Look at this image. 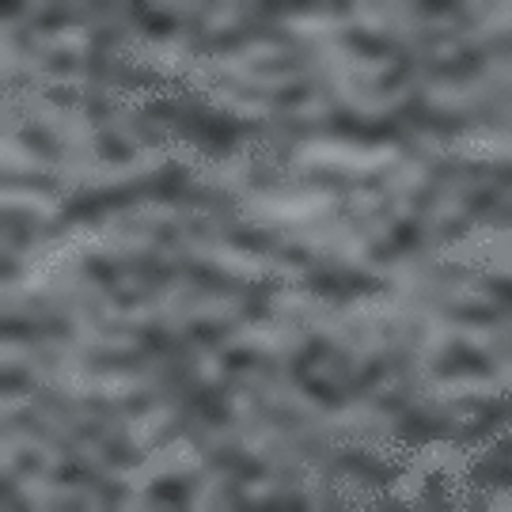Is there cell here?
Wrapping results in <instances>:
<instances>
[{
  "label": "cell",
  "mask_w": 512,
  "mask_h": 512,
  "mask_svg": "<svg viewBox=\"0 0 512 512\" xmlns=\"http://www.w3.org/2000/svg\"><path fill=\"white\" fill-rule=\"evenodd\" d=\"M236 8H220L217 16L209 19V27H213V31H220V27H232V23H236Z\"/></svg>",
  "instance_id": "obj_33"
},
{
  "label": "cell",
  "mask_w": 512,
  "mask_h": 512,
  "mask_svg": "<svg viewBox=\"0 0 512 512\" xmlns=\"http://www.w3.org/2000/svg\"><path fill=\"white\" fill-rule=\"evenodd\" d=\"M190 255L202 258V262H213L220 270L239 277H300V270L285 266V262H274L266 255H251V251H239V247H228V243H190Z\"/></svg>",
  "instance_id": "obj_7"
},
{
  "label": "cell",
  "mask_w": 512,
  "mask_h": 512,
  "mask_svg": "<svg viewBox=\"0 0 512 512\" xmlns=\"http://www.w3.org/2000/svg\"><path fill=\"white\" fill-rule=\"evenodd\" d=\"M399 148H361V145H342V141H308L296 148V164L300 167H338V171H380V167L395 164Z\"/></svg>",
  "instance_id": "obj_1"
},
{
  "label": "cell",
  "mask_w": 512,
  "mask_h": 512,
  "mask_svg": "<svg viewBox=\"0 0 512 512\" xmlns=\"http://www.w3.org/2000/svg\"><path fill=\"white\" fill-rule=\"evenodd\" d=\"M497 84H505V65H494L490 73L475 76V80H467V84H437V88H429V103L437 110L475 107L486 95H494Z\"/></svg>",
  "instance_id": "obj_11"
},
{
  "label": "cell",
  "mask_w": 512,
  "mask_h": 512,
  "mask_svg": "<svg viewBox=\"0 0 512 512\" xmlns=\"http://www.w3.org/2000/svg\"><path fill=\"white\" fill-rule=\"evenodd\" d=\"M448 152H456L463 160H505L509 156V137L505 133H490V129L459 133Z\"/></svg>",
  "instance_id": "obj_17"
},
{
  "label": "cell",
  "mask_w": 512,
  "mask_h": 512,
  "mask_svg": "<svg viewBox=\"0 0 512 512\" xmlns=\"http://www.w3.org/2000/svg\"><path fill=\"white\" fill-rule=\"evenodd\" d=\"M171 418H175V410H171V406H156V410H148L145 418H137L133 425H129V444H148V440L156 437Z\"/></svg>",
  "instance_id": "obj_21"
},
{
  "label": "cell",
  "mask_w": 512,
  "mask_h": 512,
  "mask_svg": "<svg viewBox=\"0 0 512 512\" xmlns=\"http://www.w3.org/2000/svg\"><path fill=\"white\" fill-rule=\"evenodd\" d=\"M334 205L330 190H304V194H251L243 198V213L258 220H289V224H304L327 213Z\"/></svg>",
  "instance_id": "obj_4"
},
{
  "label": "cell",
  "mask_w": 512,
  "mask_h": 512,
  "mask_svg": "<svg viewBox=\"0 0 512 512\" xmlns=\"http://www.w3.org/2000/svg\"><path fill=\"white\" fill-rule=\"evenodd\" d=\"M357 23L376 35H410L418 31V19L406 16V8H380V4H357Z\"/></svg>",
  "instance_id": "obj_16"
},
{
  "label": "cell",
  "mask_w": 512,
  "mask_h": 512,
  "mask_svg": "<svg viewBox=\"0 0 512 512\" xmlns=\"http://www.w3.org/2000/svg\"><path fill=\"white\" fill-rule=\"evenodd\" d=\"M4 167L8 171H50V164H42L35 152L19 145L16 137H4Z\"/></svg>",
  "instance_id": "obj_24"
},
{
  "label": "cell",
  "mask_w": 512,
  "mask_h": 512,
  "mask_svg": "<svg viewBox=\"0 0 512 512\" xmlns=\"http://www.w3.org/2000/svg\"><path fill=\"white\" fill-rule=\"evenodd\" d=\"M281 54V46H274V42H251L247 50H239V61H247V65H255V61H266V57H277Z\"/></svg>",
  "instance_id": "obj_28"
},
{
  "label": "cell",
  "mask_w": 512,
  "mask_h": 512,
  "mask_svg": "<svg viewBox=\"0 0 512 512\" xmlns=\"http://www.w3.org/2000/svg\"><path fill=\"white\" fill-rule=\"evenodd\" d=\"M437 315L406 304L403 296H365L342 311V323H433Z\"/></svg>",
  "instance_id": "obj_9"
},
{
  "label": "cell",
  "mask_w": 512,
  "mask_h": 512,
  "mask_svg": "<svg viewBox=\"0 0 512 512\" xmlns=\"http://www.w3.org/2000/svg\"><path fill=\"white\" fill-rule=\"evenodd\" d=\"M171 160L167 156V148L160 152H141L137 160H129V164H103V160H88V164H57L50 167V175H57L61 183L69 186H122V183H133V179H141V175H152L156 167Z\"/></svg>",
  "instance_id": "obj_2"
},
{
  "label": "cell",
  "mask_w": 512,
  "mask_h": 512,
  "mask_svg": "<svg viewBox=\"0 0 512 512\" xmlns=\"http://www.w3.org/2000/svg\"><path fill=\"white\" fill-rule=\"evenodd\" d=\"M190 467H198V452L190 448V440H175L171 448H160L156 456H148L133 475H114V478L137 486V490H145L148 482H156L160 475H179V471H190Z\"/></svg>",
  "instance_id": "obj_12"
},
{
  "label": "cell",
  "mask_w": 512,
  "mask_h": 512,
  "mask_svg": "<svg viewBox=\"0 0 512 512\" xmlns=\"http://www.w3.org/2000/svg\"><path fill=\"white\" fill-rule=\"evenodd\" d=\"M23 103H27V114H31L42 129H50L54 137H61V141H65L69 148H76V152L95 156V129L80 110L57 107V103L42 99V95H27Z\"/></svg>",
  "instance_id": "obj_5"
},
{
  "label": "cell",
  "mask_w": 512,
  "mask_h": 512,
  "mask_svg": "<svg viewBox=\"0 0 512 512\" xmlns=\"http://www.w3.org/2000/svg\"><path fill=\"white\" fill-rule=\"evenodd\" d=\"M220 482H224L220 475H213L209 482H205V490H202L198 497H194V509H205V505H209V497H213V494L220 490Z\"/></svg>",
  "instance_id": "obj_32"
},
{
  "label": "cell",
  "mask_w": 512,
  "mask_h": 512,
  "mask_svg": "<svg viewBox=\"0 0 512 512\" xmlns=\"http://www.w3.org/2000/svg\"><path fill=\"white\" fill-rule=\"evenodd\" d=\"M198 368H202V376L209 380V384H217L220 380V365H217V357H209V353H202L198 357Z\"/></svg>",
  "instance_id": "obj_31"
},
{
  "label": "cell",
  "mask_w": 512,
  "mask_h": 512,
  "mask_svg": "<svg viewBox=\"0 0 512 512\" xmlns=\"http://www.w3.org/2000/svg\"><path fill=\"white\" fill-rule=\"evenodd\" d=\"M285 27L296 31V35H334V31L349 27V19H342V16H289L285 19Z\"/></svg>",
  "instance_id": "obj_22"
},
{
  "label": "cell",
  "mask_w": 512,
  "mask_h": 512,
  "mask_svg": "<svg viewBox=\"0 0 512 512\" xmlns=\"http://www.w3.org/2000/svg\"><path fill=\"white\" fill-rule=\"evenodd\" d=\"M228 342L243 349H266V353H296L304 346V330L285 327V323H258V327L236 330Z\"/></svg>",
  "instance_id": "obj_15"
},
{
  "label": "cell",
  "mask_w": 512,
  "mask_h": 512,
  "mask_svg": "<svg viewBox=\"0 0 512 512\" xmlns=\"http://www.w3.org/2000/svg\"><path fill=\"white\" fill-rule=\"evenodd\" d=\"M448 262H467V266H482V270H501L509 274V232L505 228H478L467 239H459L456 247H444Z\"/></svg>",
  "instance_id": "obj_8"
},
{
  "label": "cell",
  "mask_w": 512,
  "mask_h": 512,
  "mask_svg": "<svg viewBox=\"0 0 512 512\" xmlns=\"http://www.w3.org/2000/svg\"><path fill=\"white\" fill-rule=\"evenodd\" d=\"M293 243L300 247H311V251H334V255H342L346 262L353 266H365V243L349 232L346 224H330V228H304V232H289Z\"/></svg>",
  "instance_id": "obj_14"
},
{
  "label": "cell",
  "mask_w": 512,
  "mask_h": 512,
  "mask_svg": "<svg viewBox=\"0 0 512 512\" xmlns=\"http://www.w3.org/2000/svg\"><path fill=\"white\" fill-rule=\"evenodd\" d=\"M4 205L8 209H31V213H38V217H54L57 209H61V202L57 198H46V194H38V190H4Z\"/></svg>",
  "instance_id": "obj_19"
},
{
  "label": "cell",
  "mask_w": 512,
  "mask_h": 512,
  "mask_svg": "<svg viewBox=\"0 0 512 512\" xmlns=\"http://www.w3.org/2000/svg\"><path fill=\"white\" fill-rule=\"evenodd\" d=\"M118 54L133 61V65H145V69H156L164 76H186L194 84H205L202 65L186 54L179 42H152V38H137V42H126Z\"/></svg>",
  "instance_id": "obj_6"
},
{
  "label": "cell",
  "mask_w": 512,
  "mask_h": 512,
  "mask_svg": "<svg viewBox=\"0 0 512 512\" xmlns=\"http://www.w3.org/2000/svg\"><path fill=\"white\" fill-rule=\"evenodd\" d=\"M505 391V380H486V376H452V380H437V384L425 387L429 399H463V395H501Z\"/></svg>",
  "instance_id": "obj_18"
},
{
  "label": "cell",
  "mask_w": 512,
  "mask_h": 512,
  "mask_svg": "<svg viewBox=\"0 0 512 512\" xmlns=\"http://www.w3.org/2000/svg\"><path fill=\"white\" fill-rule=\"evenodd\" d=\"M319 57H323V65H327V73H330V84L338 88V95L346 99L349 107L357 110V114H365V118H376V114H387V110L395 107V103H403V92H395V95H372V92H365L353 76L334 61L330 54H323L319 50Z\"/></svg>",
  "instance_id": "obj_13"
},
{
  "label": "cell",
  "mask_w": 512,
  "mask_h": 512,
  "mask_svg": "<svg viewBox=\"0 0 512 512\" xmlns=\"http://www.w3.org/2000/svg\"><path fill=\"white\" fill-rule=\"evenodd\" d=\"M323 425H376L380 414L376 410H368V406H346V410H334V414H319Z\"/></svg>",
  "instance_id": "obj_26"
},
{
  "label": "cell",
  "mask_w": 512,
  "mask_h": 512,
  "mask_svg": "<svg viewBox=\"0 0 512 512\" xmlns=\"http://www.w3.org/2000/svg\"><path fill=\"white\" fill-rule=\"evenodd\" d=\"M255 384H258V380H255ZM258 391H262V395H266L270 403H277V406H296L300 414H319V410H323V406H315V403L308 399V395H304V391H296V387L258 384Z\"/></svg>",
  "instance_id": "obj_23"
},
{
  "label": "cell",
  "mask_w": 512,
  "mask_h": 512,
  "mask_svg": "<svg viewBox=\"0 0 512 512\" xmlns=\"http://www.w3.org/2000/svg\"><path fill=\"white\" fill-rule=\"evenodd\" d=\"M213 103L239 114V118H266V114H270L266 103H258V99H239V95H232V92H213Z\"/></svg>",
  "instance_id": "obj_25"
},
{
  "label": "cell",
  "mask_w": 512,
  "mask_h": 512,
  "mask_svg": "<svg viewBox=\"0 0 512 512\" xmlns=\"http://www.w3.org/2000/svg\"><path fill=\"white\" fill-rule=\"evenodd\" d=\"M296 114H300V118H315V114H327V107H323V103H315V99H311V103H304V107L296 110Z\"/></svg>",
  "instance_id": "obj_34"
},
{
  "label": "cell",
  "mask_w": 512,
  "mask_h": 512,
  "mask_svg": "<svg viewBox=\"0 0 512 512\" xmlns=\"http://www.w3.org/2000/svg\"><path fill=\"white\" fill-rule=\"evenodd\" d=\"M239 304L236 300H198V304H190L186 311H179V315H171V327H183V323H190V319H220V315H232Z\"/></svg>",
  "instance_id": "obj_20"
},
{
  "label": "cell",
  "mask_w": 512,
  "mask_h": 512,
  "mask_svg": "<svg viewBox=\"0 0 512 512\" xmlns=\"http://www.w3.org/2000/svg\"><path fill=\"white\" fill-rule=\"evenodd\" d=\"M38 376H42V384L76 395V399H122V395L141 391V376H129V372H88L80 365H61L54 372H38Z\"/></svg>",
  "instance_id": "obj_3"
},
{
  "label": "cell",
  "mask_w": 512,
  "mask_h": 512,
  "mask_svg": "<svg viewBox=\"0 0 512 512\" xmlns=\"http://www.w3.org/2000/svg\"><path fill=\"white\" fill-rule=\"evenodd\" d=\"M137 217H160V220H179L183 213L179 209H171V205H145V209H137Z\"/></svg>",
  "instance_id": "obj_30"
},
{
  "label": "cell",
  "mask_w": 512,
  "mask_h": 512,
  "mask_svg": "<svg viewBox=\"0 0 512 512\" xmlns=\"http://www.w3.org/2000/svg\"><path fill=\"white\" fill-rule=\"evenodd\" d=\"M38 46H54V50H76V54H88V35L76 31V27H65V31H54V35H42Z\"/></svg>",
  "instance_id": "obj_27"
},
{
  "label": "cell",
  "mask_w": 512,
  "mask_h": 512,
  "mask_svg": "<svg viewBox=\"0 0 512 512\" xmlns=\"http://www.w3.org/2000/svg\"><path fill=\"white\" fill-rule=\"evenodd\" d=\"M167 156H175V160H186L190 167V179L202 186H217V190H236V186L247 183V175H251V167H247V156H239V160H205L202 152H186L183 145L167 148Z\"/></svg>",
  "instance_id": "obj_10"
},
{
  "label": "cell",
  "mask_w": 512,
  "mask_h": 512,
  "mask_svg": "<svg viewBox=\"0 0 512 512\" xmlns=\"http://www.w3.org/2000/svg\"><path fill=\"white\" fill-rule=\"evenodd\" d=\"M421 179H425V167L421 164H410V171H403L395 183H391V194H399V190H406V186H418Z\"/></svg>",
  "instance_id": "obj_29"
}]
</instances>
